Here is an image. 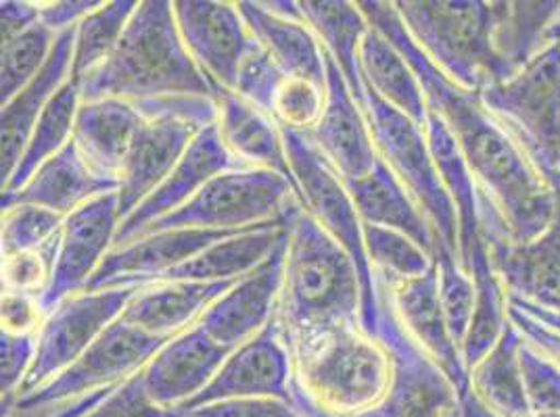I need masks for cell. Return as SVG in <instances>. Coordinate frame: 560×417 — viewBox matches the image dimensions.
<instances>
[{
	"label": "cell",
	"mask_w": 560,
	"mask_h": 417,
	"mask_svg": "<svg viewBox=\"0 0 560 417\" xmlns=\"http://www.w3.org/2000/svg\"><path fill=\"white\" fill-rule=\"evenodd\" d=\"M144 119L132 100H82L73 126V142L96 174L117 180Z\"/></svg>",
	"instance_id": "4316f807"
},
{
	"label": "cell",
	"mask_w": 560,
	"mask_h": 417,
	"mask_svg": "<svg viewBox=\"0 0 560 417\" xmlns=\"http://www.w3.org/2000/svg\"><path fill=\"white\" fill-rule=\"evenodd\" d=\"M468 274L475 279V307H472V320L468 325L467 338L460 347V355L470 373V370L490 353L491 348L495 347L506 325L511 324V318H509V290L491 263L490 251L483 238L477 240L470 253Z\"/></svg>",
	"instance_id": "d590c367"
},
{
	"label": "cell",
	"mask_w": 560,
	"mask_h": 417,
	"mask_svg": "<svg viewBox=\"0 0 560 417\" xmlns=\"http://www.w3.org/2000/svg\"><path fill=\"white\" fill-rule=\"evenodd\" d=\"M523 334L511 322L495 347L470 370L475 396L498 417H534L521 366Z\"/></svg>",
	"instance_id": "d6a6232c"
},
{
	"label": "cell",
	"mask_w": 560,
	"mask_h": 417,
	"mask_svg": "<svg viewBox=\"0 0 560 417\" xmlns=\"http://www.w3.org/2000/svg\"><path fill=\"white\" fill-rule=\"evenodd\" d=\"M534 417H560V414H534Z\"/></svg>",
	"instance_id": "9f6ffc18"
},
{
	"label": "cell",
	"mask_w": 560,
	"mask_h": 417,
	"mask_svg": "<svg viewBox=\"0 0 560 417\" xmlns=\"http://www.w3.org/2000/svg\"><path fill=\"white\" fill-rule=\"evenodd\" d=\"M346 186L364 224L410 236L435 261L438 245L433 230L387 163L378 157L369 176Z\"/></svg>",
	"instance_id": "f1b7e54d"
},
{
	"label": "cell",
	"mask_w": 560,
	"mask_h": 417,
	"mask_svg": "<svg viewBox=\"0 0 560 417\" xmlns=\"http://www.w3.org/2000/svg\"><path fill=\"white\" fill-rule=\"evenodd\" d=\"M103 2L98 0H61V2H40V24L47 25L57 36L89 17Z\"/></svg>",
	"instance_id": "f5cc1de1"
},
{
	"label": "cell",
	"mask_w": 560,
	"mask_h": 417,
	"mask_svg": "<svg viewBox=\"0 0 560 417\" xmlns=\"http://www.w3.org/2000/svg\"><path fill=\"white\" fill-rule=\"evenodd\" d=\"M364 116L378 157L387 163L431 226L438 255L458 259V213L431 155L424 126L399 114L373 91H366Z\"/></svg>",
	"instance_id": "9c48e42d"
},
{
	"label": "cell",
	"mask_w": 560,
	"mask_h": 417,
	"mask_svg": "<svg viewBox=\"0 0 560 417\" xmlns=\"http://www.w3.org/2000/svg\"><path fill=\"white\" fill-rule=\"evenodd\" d=\"M137 0H114L103 2L84 17L75 27V47H73V65L71 78L82 82L91 71L107 61V57L117 47L126 25L135 15Z\"/></svg>",
	"instance_id": "74e56055"
},
{
	"label": "cell",
	"mask_w": 560,
	"mask_h": 417,
	"mask_svg": "<svg viewBox=\"0 0 560 417\" xmlns=\"http://www.w3.org/2000/svg\"><path fill=\"white\" fill-rule=\"evenodd\" d=\"M327 86H318L310 80L284 78L279 93L275 96L270 116L280 128H289L295 132H310L325 111Z\"/></svg>",
	"instance_id": "7bdbcfd3"
},
{
	"label": "cell",
	"mask_w": 560,
	"mask_h": 417,
	"mask_svg": "<svg viewBox=\"0 0 560 417\" xmlns=\"http://www.w3.org/2000/svg\"><path fill=\"white\" fill-rule=\"evenodd\" d=\"M86 417H187L180 409L158 405L142 384L140 371L121 382L94 412Z\"/></svg>",
	"instance_id": "c3c4849f"
},
{
	"label": "cell",
	"mask_w": 560,
	"mask_h": 417,
	"mask_svg": "<svg viewBox=\"0 0 560 417\" xmlns=\"http://www.w3.org/2000/svg\"><path fill=\"white\" fill-rule=\"evenodd\" d=\"M298 186L279 171L236 167L215 176L185 207L153 222L137 236L199 228V230H252L289 228L302 211ZM135 238V240H137Z\"/></svg>",
	"instance_id": "52a82bcc"
},
{
	"label": "cell",
	"mask_w": 560,
	"mask_h": 417,
	"mask_svg": "<svg viewBox=\"0 0 560 417\" xmlns=\"http://www.w3.org/2000/svg\"><path fill=\"white\" fill-rule=\"evenodd\" d=\"M174 17L199 70L213 86L234 91L241 65L259 48L236 2L176 0Z\"/></svg>",
	"instance_id": "4fadbf2b"
},
{
	"label": "cell",
	"mask_w": 560,
	"mask_h": 417,
	"mask_svg": "<svg viewBox=\"0 0 560 417\" xmlns=\"http://www.w3.org/2000/svg\"><path fill=\"white\" fill-rule=\"evenodd\" d=\"M287 245L289 233L284 234L272 255L252 274L238 279L218 301L211 302L203 313L199 325L218 345L234 350L272 322L284 278Z\"/></svg>",
	"instance_id": "d6986e66"
},
{
	"label": "cell",
	"mask_w": 560,
	"mask_h": 417,
	"mask_svg": "<svg viewBox=\"0 0 560 417\" xmlns=\"http://www.w3.org/2000/svg\"><path fill=\"white\" fill-rule=\"evenodd\" d=\"M509 318L527 343H532L537 350H541L546 357H550L560 368V330L539 324L518 305H514L511 299H509Z\"/></svg>",
	"instance_id": "816d5d0a"
},
{
	"label": "cell",
	"mask_w": 560,
	"mask_h": 417,
	"mask_svg": "<svg viewBox=\"0 0 560 417\" xmlns=\"http://www.w3.org/2000/svg\"><path fill=\"white\" fill-rule=\"evenodd\" d=\"M164 343L124 322L119 315V320L109 325L68 370L48 380L34 393L18 398L7 412H2V416L11 409H43L82 394L117 386L137 376Z\"/></svg>",
	"instance_id": "7c38bea8"
},
{
	"label": "cell",
	"mask_w": 560,
	"mask_h": 417,
	"mask_svg": "<svg viewBox=\"0 0 560 417\" xmlns=\"http://www.w3.org/2000/svg\"><path fill=\"white\" fill-rule=\"evenodd\" d=\"M397 15L420 50L467 91L506 80L493 48L491 2L399 0Z\"/></svg>",
	"instance_id": "5b68a950"
},
{
	"label": "cell",
	"mask_w": 560,
	"mask_h": 417,
	"mask_svg": "<svg viewBox=\"0 0 560 417\" xmlns=\"http://www.w3.org/2000/svg\"><path fill=\"white\" fill-rule=\"evenodd\" d=\"M305 24L312 27L323 48L343 73L355 103L366 111V86L360 71V47L371 29L358 2L346 0H302Z\"/></svg>",
	"instance_id": "4dcf8cb0"
},
{
	"label": "cell",
	"mask_w": 560,
	"mask_h": 417,
	"mask_svg": "<svg viewBox=\"0 0 560 417\" xmlns=\"http://www.w3.org/2000/svg\"><path fill=\"white\" fill-rule=\"evenodd\" d=\"M369 24L396 45L417 73L427 107L440 117L463 151L468 167L502 215L513 242H529L544 233L557 211V192L539 176L511 134L491 116L481 94L450 80L412 40L394 2H358Z\"/></svg>",
	"instance_id": "6da1fadb"
},
{
	"label": "cell",
	"mask_w": 560,
	"mask_h": 417,
	"mask_svg": "<svg viewBox=\"0 0 560 417\" xmlns=\"http://www.w3.org/2000/svg\"><path fill=\"white\" fill-rule=\"evenodd\" d=\"M236 282H162L140 286L126 305L121 320L149 336L170 341L199 324L211 302L229 293Z\"/></svg>",
	"instance_id": "cb8c5ba5"
},
{
	"label": "cell",
	"mask_w": 560,
	"mask_h": 417,
	"mask_svg": "<svg viewBox=\"0 0 560 417\" xmlns=\"http://www.w3.org/2000/svg\"><path fill=\"white\" fill-rule=\"evenodd\" d=\"M291 386L293 359L275 315L259 334L234 348L201 393L176 409L188 414L197 407L231 398H279L293 403Z\"/></svg>",
	"instance_id": "9a60e30c"
},
{
	"label": "cell",
	"mask_w": 560,
	"mask_h": 417,
	"mask_svg": "<svg viewBox=\"0 0 560 417\" xmlns=\"http://www.w3.org/2000/svg\"><path fill=\"white\" fill-rule=\"evenodd\" d=\"M493 48L506 78L560 40V2H491Z\"/></svg>",
	"instance_id": "f546056e"
},
{
	"label": "cell",
	"mask_w": 560,
	"mask_h": 417,
	"mask_svg": "<svg viewBox=\"0 0 560 417\" xmlns=\"http://www.w3.org/2000/svg\"><path fill=\"white\" fill-rule=\"evenodd\" d=\"M38 334H11L2 332L0 336V389H2V412L9 409L20 389L24 386L25 378L36 357Z\"/></svg>",
	"instance_id": "bcb514c9"
},
{
	"label": "cell",
	"mask_w": 560,
	"mask_h": 417,
	"mask_svg": "<svg viewBox=\"0 0 560 417\" xmlns=\"http://www.w3.org/2000/svg\"><path fill=\"white\" fill-rule=\"evenodd\" d=\"M509 299L514 302V305H518L525 313H529L534 320H537L539 324L550 325V327H555V330H560V315L559 313H552V311H548V309H541V307H537V305H532V302L521 301V299H516V297H511L509 295Z\"/></svg>",
	"instance_id": "11a10c76"
},
{
	"label": "cell",
	"mask_w": 560,
	"mask_h": 417,
	"mask_svg": "<svg viewBox=\"0 0 560 417\" xmlns=\"http://www.w3.org/2000/svg\"><path fill=\"white\" fill-rule=\"evenodd\" d=\"M289 228H259L213 242L180 267L158 279L162 282H226L241 279L275 253Z\"/></svg>",
	"instance_id": "e575fe53"
},
{
	"label": "cell",
	"mask_w": 560,
	"mask_h": 417,
	"mask_svg": "<svg viewBox=\"0 0 560 417\" xmlns=\"http://www.w3.org/2000/svg\"><path fill=\"white\" fill-rule=\"evenodd\" d=\"M47 320L38 297L2 290V332L38 334Z\"/></svg>",
	"instance_id": "f907efd6"
},
{
	"label": "cell",
	"mask_w": 560,
	"mask_h": 417,
	"mask_svg": "<svg viewBox=\"0 0 560 417\" xmlns=\"http://www.w3.org/2000/svg\"><path fill=\"white\" fill-rule=\"evenodd\" d=\"M277 320L291 359L316 347L332 332L362 325L358 267L305 208L289 226Z\"/></svg>",
	"instance_id": "7a4b0ae2"
},
{
	"label": "cell",
	"mask_w": 560,
	"mask_h": 417,
	"mask_svg": "<svg viewBox=\"0 0 560 417\" xmlns=\"http://www.w3.org/2000/svg\"><path fill=\"white\" fill-rule=\"evenodd\" d=\"M40 22V2L25 0H4L0 4V25H2V43L13 40L24 34L32 25Z\"/></svg>",
	"instance_id": "db71d44e"
},
{
	"label": "cell",
	"mask_w": 560,
	"mask_h": 417,
	"mask_svg": "<svg viewBox=\"0 0 560 417\" xmlns=\"http://www.w3.org/2000/svg\"><path fill=\"white\" fill-rule=\"evenodd\" d=\"M366 255L373 265L374 274L389 282L420 278L435 267L429 255L410 236L364 224Z\"/></svg>",
	"instance_id": "f35d334b"
},
{
	"label": "cell",
	"mask_w": 560,
	"mask_h": 417,
	"mask_svg": "<svg viewBox=\"0 0 560 417\" xmlns=\"http://www.w3.org/2000/svg\"><path fill=\"white\" fill-rule=\"evenodd\" d=\"M139 288L116 286L103 290H82L48 313L45 324L38 330L36 357L18 398L34 393L48 380L68 370L75 359H80L94 341L119 320Z\"/></svg>",
	"instance_id": "8fae6325"
},
{
	"label": "cell",
	"mask_w": 560,
	"mask_h": 417,
	"mask_svg": "<svg viewBox=\"0 0 560 417\" xmlns=\"http://www.w3.org/2000/svg\"><path fill=\"white\" fill-rule=\"evenodd\" d=\"M272 228V226H268ZM282 228V226H277ZM259 230V228H252ZM252 230H199L178 228L147 234L121 247H114L101 261L84 290H103L116 286H149L167 272L180 267L213 242Z\"/></svg>",
	"instance_id": "2e32d148"
},
{
	"label": "cell",
	"mask_w": 560,
	"mask_h": 417,
	"mask_svg": "<svg viewBox=\"0 0 560 417\" xmlns=\"http://www.w3.org/2000/svg\"><path fill=\"white\" fill-rule=\"evenodd\" d=\"M394 386V357L362 325L332 332L293 359V398L327 416H355L376 407Z\"/></svg>",
	"instance_id": "277c9868"
},
{
	"label": "cell",
	"mask_w": 560,
	"mask_h": 417,
	"mask_svg": "<svg viewBox=\"0 0 560 417\" xmlns=\"http://www.w3.org/2000/svg\"><path fill=\"white\" fill-rule=\"evenodd\" d=\"M187 417H305L295 403L279 398H231L197 407Z\"/></svg>",
	"instance_id": "681fc988"
},
{
	"label": "cell",
	"mask_w": 560,
	"mask_h": 417,
	"mask_svg": "<svg viewBox=\"0 0 560 417\" xmlns=\"http://www.w3.org/2000/svg\"><path fill=\"white\" fill-rule=\"evenodd\" d=\"M59 234L45 247H40L38 251L4 257L2 259V290L40 297L47 290L48 282L52 276L55 257H57V247H59Z\"/></svg>",
	"instance_id": "ee69618b"
},
{
	"label": "cell",
	"mask_w": 560,
	"mask_h": 417,
	"mask_svg": "<svg viewBox=\"0 0 560 417\" xmlns=\"http://www.w3.org/2000/svg\"><path fill=\"white\" fill-rule=\"evenodd\" d=\"M80 105H82L80 84L70 78L63 84V88L48 103L40 119L36 121L30 140L25 144L22 159L15 165L9 182L2 186V194L18 192L38 171L43 163L55 157L73 139V126H75Z\"/></svg>",
	"instance_id": "8d00e7d4"
},
{
	"label": "cell",
	"mask_w": 560,
	"mask_h": 417,
	"mask_svg": "<svg viewBox=\"0 0 560 417\" xmlns=\"http://www.w3.org/2000/svg\"><path fill=\"white\" fill-rule=\"evenodd\" d=\"M376 278L387 288L397 320L401 322L408 336L444 371L445 378L456 391L458 403L468 401L475 394L470 386V373L463 361L460 348L452 341L445 324L444 309L440 301L438 267L420 278L401 282H389L381 276Z\"/></svg>",
	"instance_id": "ac0fdd59"
},
{
	"label": "cell",
	"mask_w": 560,
	"mask_h": 417,
	"mask_svg": "<svg viewBox=\"0 0 560 417\" xmlns=\"http://www.w3.org/2000/svg\"><path fill=\"white\" fill-rule=\"evenodd\" d=\"M282 140L302 207L332 240L348 251L358 267L362 284V325L369 334L376 336V274L366 255L364 222L355 208L350 190L305 132L282 128Z\"/></svg>",
	"instance_id": "ba28073f"
},
{
	"label": "cell",
	"mask_w": 560,
	"mask_h": 417,
	"mask_svg": "<svg viewBox=\"0 0 560 417\" xmlns=\"http://www.w3.org/2000/svg\"><path fill=\"white\" fill-rule=\"evenodd\" d=\"M284 78L287 75L270 59V55L259 47L241 65L234 93L243 96L245 100L256 105L257 109H261V111H266L270 116L275 96L279 93L280 84L284 82Z\"/></svg>",
	"instance_id": "7dc6e473"
},
{
	"label": "cell",
	"mask_w": 560,
	"mask_h": 417,
	"mask_svg": "<svg viewBox=\"0 0 560 417\" xmlns=\"http://www.w3.org/2000/svg\"><path fill=\"white\" fill-rule=\"evenodd\" d=\"M137 105L147 119L117 178L121 222L164 182L195 136L218 121L215 98L208 96H167Z\"/></svg>",
	"instance_id": "30bf717a"
},
{
	"label": "cell",
	"mask_w": 560,
	"mask_h": 417,
	"mask_svg": "<svg viewBox=\"0 0 560 417\" xmlns=\"http://www.w3.org/2000/svg\"><path fill=\"white\" fill-rule=\"evenodd\" d=\"M481 238L511 297L560 315V190L550 226L534 240L513 242L500 226L483 228Z\"/></svg>",
	"instance_id": "e0dca14e"
},
{
	"label": "cell",
	"mask_w": 560,
	"mask_h": 417,
	"mask_svg": "<svg viewBox=\"0 0 560 417\" xmlns=\"http://www.w3.org/2000/svg\"><path fill=\"white\" fill-rule=\"evenodd\" d=\"M236 7L259 47L270 55L287 78H300L327 86L325 48L304 20L282 17L264 2L241 0Z\"/></svg>",
	"instance_id": "83f0119b"
},
{
	"label": "cell",
	"mask_w": 560,
	"mask_h": 417,
	"mask_svg": "<svg viewBox=\"0 0 560 417\" xmlns=\"http://www.w3.org/2000/svg\"><path fill=\"white\" fill-rule=\"evenodd\" d=\"M479 94L537 174L560 190V40Z\"/></svg>",
	"instance_id": "8992f818"
},
{
	"label": "cell",
	"mask_w": 560,
	"mask_h": 417,
	"mask_svg": "<svg viewBox=\"0 0 560 417\" xmlns=\"http://www.w3.org/2000/svg\"><path fill=\"white\" fill-rule=\"evenodd\" d=\"M236 167L245 165H241L229 153V148L220 139L218 126L211 123L203 128L190 142L187 153L176 163V167L170 171L164 182L119 224L114 247H121L135 240L153 222L185 207L188 201L215 176Z\"/></svg>",
	"instance_id": "44dd1931"
},
{
	"label": "cell",
	"mask_w": 560,
	"mask_h": 417,
	"mask_svg": "<svg viewBox=\"0 0 560 417\" xmlns=\"http://www.w3.org/2000/svg\"><path fill=\"white\" fill-rule=\"evenodd\" d=\"M80 84L82 100H151L167 96L215 98L213 84L192 61L174 17V2L142 0L117 47Z\"/></svg>",
	"instance_id": "3957f363"
},
{
	"label": "cell",
	"mask_w": 560,
	"mask_h": 417,
	"mask_svg": "<svg viewBox=\"0 0 560 417\" xmlns=\"http://www.w3.org/2000/svg\"><path fill=\"white\" fill-rule=\"evenodd\" d=\"M233 350L218 345L199 324L165 341L140 370L149 396L167 409L180 407L201 393Z\"/></svg>",
	"instance_id": "7402d4cb"
},
{
	"label": "cell",
	"mask_w": 560,
	"mask_h": 417,
	"mask_svg": "<svg viewBox=\"0 0 560 417\" xmlns=\"http://www.w3.org/2000/svg\"><path fill=\"white\" fill-rule=\"evenodd\" d=\"M521 366L534 414H560L559 366L527 341L521 348Z\"/></svg>",
	"instance_id": "f6af8a7d"
},
{
	"label": "cell",
	"mask_w": 560,
	"mask_h": 417,
	"mask_svg": "<svg viewBox=\"0 0 560 417\" xmlns=\"http://www.w3.org/2000/svg\"><path fill=\"white\" fill-rule=\"evenodd\" d=\"M117 190L119 182L96 174L71 139L18 192L2 194V208L38 205L68 217L75 208Z\"/></svg>",
	"instance_id": "603a6c76"
},
{
	"label": "cell",
	"mask_w": 560,
	"mask_h": 417,
	"mask_svg": "<svg viewBox=\"0 0 560 417\" xmlns=\"http://www.w3.org/2000/svg\"><path fill=\"white\" fill-rule=\"evenodd\" d=\"M456 416H458V409H456V412H454V414H450V416H447V417H456Z\"/></svg>",
	"instance_id": "6f0895ef"
},
{
	"label": "cell",
	"mask_w": 560,
	"mask_h": 417,
	"mask_svg": "<svg viewBox=\"0 0 560 417\" xmlns=\"http://www.w3.org/2000/svg\"><path fill=\"white\" fill-rule=\"evenodd\" d=\"M119 224L117 192L103 194L66 217L52 276L47 290L38 297L45 315L86 288L101 261L114 249Z\"/></svg>",
	"instance_id": "5bb4252c"
},
{
	"label": "cell",
	"mask_w": 560,
	"mask_h": 417,
	"mask_svg": "<svg viewBox=\"0 0 560 417\" xmlns=\"http://www.w3.org/2000/svg\"><path fill=\"white\" fill-rule=\"evenodd\" d=\"M325 59L327 103L318 123L307 132V136L339 174V178L350 184L373 171L378 153L374 148L373 132L366 116L355 103L343 73L327 50Z\"/></svg>",
	"instance_id": "ffe728a7"
},
{
	"label": "cell",
	"mask_w": 560,
	"mask_h": 417,
	"mask_svg": "<svg viewBox=\"0 0 560 417\" xmlns=\"http://www.w3.org/2000/svg\"><path fill=\"white\" fill-rule=\"evenodd\" d=\"M75 47V27L57 36V43L48 57L47 65L25 86L22 93L2 105V186L9 182L15 165L24 155L25 144L36 121L47 109L55 94L71 78Z\"/></svg>",
	"instance_id": "d4e9b609"
},
{
	"label": "cell",
	"mask_w": 560,
	"mask_h": 417,
	"mask_svg": "<svg viewBox=\"0 0 560 417\" xmlns=\"http://www.w3.org/2000/svg\"><path fill=\"white\" fill-rule=\"evenodd\" d=\"M63 222V215L38 205H13L2 208V259L38 251L61 233Z\"/></svg>",
	"instance_id": "60d3db41"
},
{
	"label": "cell",
	"mask_w": 560,
	"mask_h": 417,
	"mask_svg": "<svg viewBox=\"0 0 560 417\" xmlns=\"http://www.w3.org/2000/svg\"><path fill=\"white\" fill-rule=\"evenodd\" d=\"M360 71L366 91H373L399 114L424 126L429 107L417 73L396 45L373 25L360 47Z\"/></svg>",
	"instance_id": "836d02e7"
},
{
	"label": "cell",
	"mask_w": 560,
	"mask_h": 417,
	"mask_svg": "<svg viewBox=\"0 0 560 417\" xmlns=\"http://www.w3.org/2000/svg\"><path fill=\"white\" fill-rule=\"evenodd\" d=\"M57 43V34L47 25H32L13 40L2 43L0 63V100L7 105L11 98L24 91L25 86L47 65L48 57Z\"/></svg>",
	"instance_id": "ab89813d"
},
{
	"label": "cell",
	"mask_w": 560,
	"mask_h": 417,
	"mask_svg": "<svg viewBox=\"0 0 560 417\" xmlns=\"http://www.w3.org/2000/svg\"><path fill=\"white\" fill-rule=\"evenodd\" d=\"M424 134L445 190L458 213V263L468 272L470 253L477 240L481 238V190L452 132L447 130L444 121L431 111L424 121Z\"/></svg>",
	"instance_id": "1f68e13d"
},
{
	"label": "cell",
	"mask_w": 560,
	"mask_h": 417,
	"mask_svg": "<svg viewBox=\"0 0 560 417\" xmlns=\"http://www.w3.org/2000/svg\"><path fill=\"white\" fill-rule=\"evenodd\" d=\"M213 93L218 105L215 126L234 159L245 167L279 171L280 176L293 182L282 128L275 117L229 88L213 86Z\"/></svg>",
	"instance_id": "484cf974"
},
{
	"label": "cell",
	"mask_w": 560,
	"mask_h": 417,
	"mask_svg": "<svg viewBox=\"0 0 560 417\" xmlns=\"http://www.w3.org/2000/svg\"><path fill=\"white\" fill-rule=\"evenodd\" d=\"M438 279H440V301L444 309L445 324L456 347H463L472 320L475 307V279L465 272L454 255L435 257Z\"/></svg>",
	"instance_id": "b9f144b4"
}]
</instances>
